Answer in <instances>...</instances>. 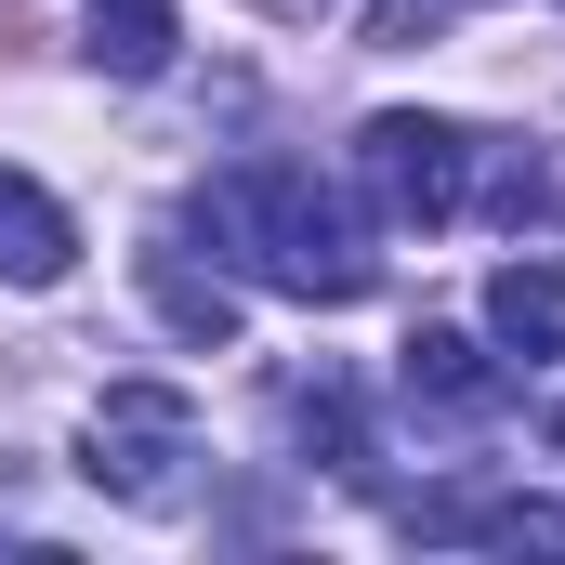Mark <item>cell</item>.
I'll list each match as a JSON object with an SVG mask.
<instances>
[{
    "instance_id": "obj_1",
    "label": "cell",
    "mask_w": 565,
    "mask_h": 565,
    "mask_svg": "<svg viewBox=\"0 0 565 565\" xmlns=\"http://www.w3.org/2000/svg\"><path fill=\"white\" fill-rule=\"evenodd\" d=\"M198 224H211L224 264H250V277L289 289V302H369V277H382L369 224H355L342 184H316L302 158H237V171H211V184H198Z\"/></svg>"
},
{
    "instance_id": "obj_2",
    "label": "cell",
    "mask_w": 565,
    "mask_h": 565,
    "mask_svg": "<svg viewBox=\"0 0 565 565\" xmlns=\"http://www.w3.org/2000/svg\"><path fill=\"white\" fill-rule=\"evenodd\" d=\"M184 460H198V408H184L171 382H106V395H93V422H79V473H93L106 500L171 513V500H184Z\"/></svg>"
},
{
    "instance_id": "obj_3",
    "label": "cell",
    "mask_w": 565,
    "mask_h": 565,
    "mask_svg": "<svg viewBox=\"0 0 565 565\" xmlns=\"http://www.w3.org/2000/svg\"><path fill=\"white\" fill-rule=\"evenodd\" d=\"M473 158H487V145L460 132V119L382 106V119L355 132V184H369L382 224H460V211H473Z\"/></svg>"
},
{
    "instance_id": "obj_4",
    "label": "cell",
    "mask_w": 565,
    "mask_h": 565,
    "mask_svg": "<svg viewBox=\"0 0 565 565\" xmlns=\"http://www.w3.org/2000/svg\"><path fill=\"white\" fill-rule=\"evenodd\" d=\"M395 382H408V408H434V422H487L513 395V369L487 342H460V329H408L395 342Z\"/></svg>"
},
{
    "instance_id": "obj_5",
    "label": "cell",
    "mask_w": 565,
    "mask_h": 565,
    "mask_svg": "<svg viewBox=\"0 0 565 565\" xmlns=\"http://www.w3.org/2000/svg\"><path fill=\"white\" fill-rule=\"evenodd\" d=\"M66 264H79V224H66V198H53L40 171H13V158H0V277H13V289H53Z\"/></svg>"
},
{
    "instance_id": "obj_6",
    "label": "cell",
    "mask_w": 565,
    "mask_h": 565,
    "mask_svg": "<svg viewBox=\"0 0 565 565\" xmlns=\"http://www.w3.org/2000/svg\"><path fill=\"white\" fill-rule=\"evenodd\" d=\"M487 342L526 355V369L565 355V264H500V277H487Z\"/></svg>"
},
{
    "instance_id": "obj_7",
    "label": "cell",
    "mask_w": 565,
    "mask_h": 565,
    "mask_svg": "<svg viewBox=\"0 0 565 565\" xmlns=\"http://www.w3.org/2000/svg\"><path fill=\"white\" fill-rule=\"evenodd\" d=\"M145 289H158V316H171L198 355H211V342H237V289H224V277H198L171 237H145Z\"/></svg>"
},
{
    "instance_id": "obj_8",
    "label": "cell",
    "mask_w": 565,
    "mask_h": 565,
    "mask_svg": "<svg viewBox=\"0 0 565 565\" xmlns=\"http://www.w3.org/2000/svg\"><path fill=\"white\" fill-rule=\"evenodd\" d=\"M171 40H184L171 0H93V66H106V79H158Z\"/></svg>"
},
{
    "instance_id": "obj_9",
    "label": "cell",
    "mask_w": 565,
    "mask_h": 565,
    "mask_svg": "<svg viewBox=\"0 0 565 565\" xmlns=\"http://www.w3.org/2000/svg\"><path fill=\"white\" fill-rule=\"evenodd\" d=\"M289 434H302V460L369 473V422H355V395H342V382H289Z\"/></svg>"
},
{
    "instance_id": "obj_10",
    "label": "cell",
    "mask_w": 565,
    "mask_h": 565,
    "mask_svg": "<svg viewBox=\"0 0 565 565\" xmlns=\"http://www.w3.org/2000/svg\"><path fill=\"white\" fill-rule=\"evenodd\" d=\"M553 447H565V408H553Z\"/></svg>"
}]
</instances>
